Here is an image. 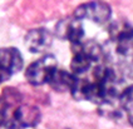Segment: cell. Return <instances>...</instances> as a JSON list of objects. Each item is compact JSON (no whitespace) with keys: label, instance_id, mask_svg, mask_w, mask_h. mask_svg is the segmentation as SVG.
Wrapping results in <instances>:
<instances>
[{"label":"cell","instance_id":"obj_7","mask_svg":"<svg viewBox=\"0 0 133 129\" xmlns=\"http://www.w3.org/2000/svg\"><path fill=\"white\" fill-rule=\"evenodd\" d=\"M0 63L11 74L19 73L24 65L22 53L16 48H0Z\"/></svg>","mask_w":133,"mask_h":129},{"label":"cell","instance_id":"obj_2","mask_svg":"<svg viewBox=\"0 0 133 129\" xmlns=\"http://www.w3.org/2000/svg\"><path fill=\"white\" fill-rule=\"evenodd\" d=\"M73 58L70 61V70L74 75L81 76L92 68L103 56V49L94 40H85L72 45Z\"/></svg>","mask_w":133,"mask_h":129},{"label":"cell","instance_id":"obj_3","mask_svg":"<svg viewBox=\"0 0 133 129\" xmlns=\"http://www.w3.org/2000/svg\"><path fill=\"white\" fill-rule=\"evenodd\" d=\"M58 69V61L53 55H44L40 59L33 61L25 70V79L28 83L39 87L48 83L53 73Z\"/></svg>","mask_w":133,"mask_h":129},{"label":"cell","instance_id":"obj_8","mask_svg":"<svg viewBox=\"0 0 133 129\" xmlns=\"http://www.w3.org/2000/svg\"><path fill=\"white\" fill-rule=\"evenodd\" d=\"M108 34L112 41L117 44L133 41V25L126 20H117L108 28Z\"/></svg>","mask_w":133,"mask_h":129},{"label":"cell","instance_id":"obj_4","mask_svg":"<svg viewBox=\"0 0 133 129\" xmlns=\"http://www.w3.org/2000/svg\"><path fill=\"white\" fill-rule=\"evenodd\" d=\"M74 16L78 19H88L96 24H105L112 16L109 4L103 0H92L79 5L74 10Z\"/></svg>","mask_w":133,"mask_h":129},{"label":"cell","instance_id":"obj_13","mask_svg":"<svg viewBox=\"0 0 133 129\" xmlns=\"http://www.w3.org/2000/svg\"><path fill=\"white\" fill-rule=\"evenodd\" d=\"M129 123H131V125L133 127V115H131V117H129Z\"/></svg>","mask_w":133,"mask_h":129},{"label":"cell","instance_id":"obj_10","mask_svg":"<svg viewBox=\"0 0 133 129\" xmlns=\"http://www.w3.org/2000/svg\"><path fill=\"white\" fill-rule=\"evenodd\" d=\"M116 53L119 59L121 70L129 78H133V41L116 45Z\"/></svg>","mask_w":133,"mask_h":129},{"label":"cell","instance_id":"obj_1","mask_svg":"<svg viewBox=\"0 0 133 129\" xmlns=\"http://www.w3.org/2000/svg\"><path fill=\"white\" fill-rule=\"evenodd\" d=\"M39 108L23 103V95L15 88H5L0 94V125L6 129L33 128L39 124Z\"/></svg>","mask_w":133,"mask_h":129},{"label":"cell","instance_id":"obj_9","mask_svg":"<svg viewBox=\"0 0 133 129\" xmlns=\"http://www.w3.org/2000/svg\"><path fill=\"white\" fill-rule=\"evenodd\" d=\"M77 80V75H74L72 71H66L63 69H57L53 75L50 76L48 84L55 91H70L74 83Z\"/></svg>","mask_w":133,"mask_h":129},{"label":"cell","instance_id":"obj_12","mask_svg":"<svg viewBox=\"0 0 133 129\" xmlns=\"http://www.w3.org/2000/svg\"><path fill=\"white\" fill-rule=\"evenodd\" d=\"M11 75H13V74H11L8 69L4 68V67L1 65V63H0V84L4 83V82H6Z\"/></svg>","mask_w":133,"mask_h":129},{"label":"cell","instance_id":"obj_11","mask_svg":"<svg viewBox=\"0 0 133 129\" xmlns=\"http://www.w3.org/2000/svg\"><path fill=\"white\" fill-rule=\"evenodd\" d=\"M119 105L126 112H133V84L119 94Z\"/></svg>","mask_w":133,"mask_h":129},{"label":"cell","instance_id":"obj_6","mask_svg":"<svg viewBox=\"0 0 133 129\" xmlns=\"http://www.w3.org/2000/svg\"><path fill=\"white\" fill-rule=\"evenodd\" d=\"M53 43L50 31L44 28L31 29L24 38V44L30 53H43L48 50Z\"/></svg>","mask_w":133,"mask_h":129},{"label":"cell","instance_id":"obj_5","mask_svg":"<svg viewBox=\"0 0 133 129\" xmlns=\"http://www.w3.org/2000/svg\"><path fill=\"white\" fill-rule=\"evenodd\" d=\"M55 35L59 39L68 40L72 45L81 43L84 38V26L78 18H66L59 20L55 25Z\"/></svg>","mask_w":133,"mask_h":129}]
</instances>
